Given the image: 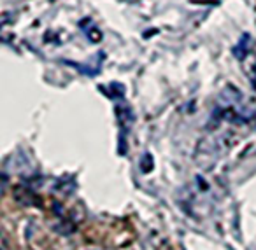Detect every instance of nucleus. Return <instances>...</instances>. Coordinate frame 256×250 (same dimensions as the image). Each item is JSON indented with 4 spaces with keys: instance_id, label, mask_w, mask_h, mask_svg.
I'll return each mask as SVG.
<instances>
[{
    "instance_id": "f03ea898",
    "label": "nucleus",
    "mask_w": 256,
    "mask_h": 250,
    "mask_svg": "<svg viewBox=\"0 0 256 250\" xmlns=\"http://www.w3.org/2000/svg\"><path fill=\"white\" fill-rule=\"evenodd\" d=\"M249 40H251V37H249V35H242V39L238 40V44L234 47V54H235V58H237L238 61H240L242 58H244L246 54L251 51V42H249Z\"/></svg>"
},
{
    "instance_id": "f257e3e1",
    "label": "nucleus",
    "mask_w": 256,
    "mask_h": 250,
    "mask_svg": "<svg viewBox=\"0 0 256 250\" xmlns=\"http://www.w3.org/2000/svg\"><path fill=\"white\" fill-rule=\"evenodd\" d=\"M240 63H242V70H244V74L248 75L251 86H254V89H256V53L249 51V53L240 60Z\"/></svg>"
}]
</instances>
